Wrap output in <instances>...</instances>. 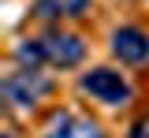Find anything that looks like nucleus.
I'll return each mask as SVG.
<instances>
[{"mask_svg": "<svg viewBox=\"0 0 149 138\" xmlns=\"http://www.w3.org/2000/svg\"><path fill=\"white\" fill-rule=\"evenodd\" d=\"M82 90L93 93L104 105H127L130 101V86L119 79V71H108V67H97L90 75H82Z\"/></svg>", "mask_w": 149, "mask_h": 138, "instance_id": "1", "label": "nucleus"}, {"mask_svg": "<svg viewBox=\"0 0 149 138\" xmlns=\"http://www.w3.org/2000/svg\"><path fill=\"white\" fill-rule=\"evenodd\" d=\"M49 93V79H41L34 67H26V71H15V75H8L4 79V97L11 101V105H34L37 97H45Z\"/></svg>", "mask_w": 149, "mask_h": 138, "instance_id": "2", "label": "nucleus"}, {"mask_svg": "<svg viewBox=\"0 0 149 138\" xmlns=\"http://www.w3.org/2000/svg\"><path fill=\"white\" fill-rule=\"evenodd\" d=\"M112 49H116V56L127 60V63H142L149 56V38L142 30H134V26H123V30L112 34Z\"/></svg>", "mask_w": 149, "mask_h": 138, "instance_id": "3", "label": "nucleus"}, {"mask_svg": "<svg viewBox=\"0 0 149 138\" xmlns=\"http://www.w3.org/2000/svg\"><path fill=\"white\" fill-rule=\"evenodd\" d=\"M82 52H86V45L74 34H49L45 38V56L52 63H60V67H74L82 60Z\"/></svg>", "mask_w": 149, "mask_h": 138, "instance_id": "4", "label": "nucleus"}, {"mask_svg": "<svg viewBox=\"0 0 149 138\" xmlns=\"http://www.w3.org/2000/svg\"><path fill=\"white\" fill-rule=\"evenodd\" d=\"M49 138H104L97 127H93L90 119H74V116H56L52 119V131H49Z\"/></svg>", "mask_w": 149, "mask_h": 138, "instance_id": "5", "label": "nucleus"}, {"mask_svg": "<svg viewBox=\"0 0 149 138\" xmlns=\"http://www.w3.org/2000/svg\"><path fill=\"white\" fill-rule=\"evenodd\" d=\"M90 0H37V15H82Z\"/></svg>", "mask_w": 149, "mask_h": 138, "instance_id": "6", "label": "nucleus"}, {"mask_svg": "<svg viewBox=\"0 0 149 138\" xmlns=\"http://www.w3.org/2000/svg\"><path fill=\"white\" fill-rule=\"evenodd\" d=\"M15 56L22 60V63H30V67H37L41 60H49L45 56V41H22V45L15 49Z\"/></svg>", "mask_w": 149, "mask_h": 138, "instance_id": "7", "label": "nucleus"}]
</instances>
